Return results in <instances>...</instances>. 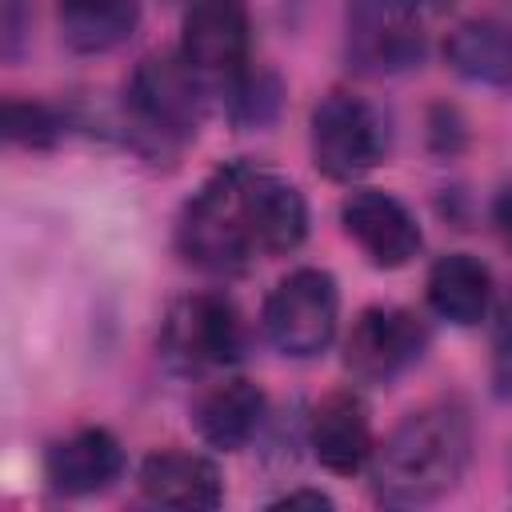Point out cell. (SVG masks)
Instances as JSON below:
<instances>
[{
	"mask_svg": "<svg viewBox=\"0 0 512 512\" xmlns=\"http://www.w3.org/2000/svg\"><path fill=\"white\" fill-rule=\"evenodd\" d=\"M492 220H496V232L504 240V248L512 252V188L496 196V208H492Z\"/></svg>",
	"mask_w": 512,
	"mask_h": 512,
	"instance_id": "obj_23",
	"label": "cell"
},
{
	"mask_svg": "<svg viewBox=\"0 0 512 512\" xmlns=\"http://www.w3.org/2000/svg\"><path fill=\"white\" fill-rule=\"evenodd\" d=\"M308 448L320 460V468H328L336 476H352V472L368 468V460L376 452V436H372V416H368V404L360 400V392L336 388L312 408Z\"/></svg>",
	"mask_w": 512,
	"mask_h": 512,
	"instance_id": "obj_12",
	"label": "cell"
},
{
	"mask_svg": "<svg viewBox=\"0 0 512 512\" xmlns=\"http://www.w3.org/2000/svg\"><path fill=\"white\" fill-rule=\"evenodd\" d=\"M472 460V420L456 400L408 412L372 452V496L392 508H420L448 496Z\"/></svg>",
	"mask_w": 512,
	"mask_h": 512,
	"instance_id": "obj_1",
	"label": "cell"
},
{
	"mask_svg": "<svg viewBox=\"0 0 512 512\" xmlns=\"http://www.w3.org/2000/svg\"><path fill=\"white\" fill-rule=\"evenodd\" d=\"M124 448L108 428H80L44 452V476L60 496H92L120 480Z\"/></svg>",
	"mask_w": 512,
	"mask_h": 512,
	"instance_id": "obj_14",
	"label": "cell"
},
{
	"mask_svg": "<svg viewBox=\"0 0 512 512\" xmlns=\"http://www.w3.org/2000/svg\"><path fill=\"white\" fill-rule=\"evenodd\" d=\"M308 148L312 164L328 180H360L372 172L388 152V128L380 112L352 92H328L308 120Z\"/></svg>",
	"mask_w": 512,
	"mask_h": 512,
	"instance_id": "obj_5",
	"label": "cell"
},
{
	"mask_svg": "<svg viewBox=\"0 0 512 512\" xmlns=\"http://www.w3.org/2000/svg\"><path fill=\"white\" fill-rule=\"evenodd\" d=\"M424 296H428V308L456 324V328H472L488 316V304H492V276L488 268L468 256V252H448L440 256L432 268H428V280H424Z\"/></svg>",
	"mask_w": 512,
	"mask_h": 512,
	"instance_id": "obj_16",
	"label": "cell"
},
{
	"mask_svg": "<svg viewBox=\"0 0 512 512\" xmlns=\"http://www.w3.org/2000/svg\"><path fill=\"white\" fill-rule=\"evenodd\" d=\"M236 164H240V212H244V228L256 252H268V256L296 252L308 236L304 192L280 172H268L244 160Z\"/></svg>",
	"mask_w": 512,
	"mask_h": 512,
	"instance_id": "obj_9",
	"label": "cell"
},
{
	"mask_svg": "<svg viewBox=\"0 0 512 512\" xmlns=\"http://www.w3.org/2000/svg\"><path fill=\"white\" fill-rule=\"evenodd\" d=\"M176 252L184 264L208 276H240L256 256V244L240 212V164L216 168L176 220Z\"/></svg>",
	"mask_w": 512,
	"mask_h": 512,
	"instance_id": "obj_2",
	"label": "cell"
},
{
	"mask_svg": "<svg viewBox=\"0 0 512 512\" xmlns=\"http://www.w3.org/2000/svg\"><path fill=\"white\" fill-rule=\"evenodd\" d=\"M340 224H344L348 240H356V248L376 268H404L416 260V252L424 244L420 224L408 212V204L380 188H356L340 204Z\"/></svg>",
	"mask_w": 512,
	"mask_h": 512,
	"instance_id": "obj_10",
	"label": "cell"
},
{
	"mask_svg": "<svg viewBox=\"0 0 512 512\" xmlns=\"http://www.w3.org/2000/svg\"><path fill=\"white\" fill-rule=\"evenodd\" d=\"M264 336L280 356L312 360L320 356L340 324V288L328 268H292L276 280L264 300Z\"/></svg>",
	"mask_w": 512,
	"mask_h": 512,
	"instance_id": "obj_4",
	"label": "cell"
},
{
	"mask_svg": "<svg viewBox=\"0 0 512 512\" xmlns=\"http://www.w3.org/2000/svg\"><path fill=\"white\" fill-rule=\"evenodd\" d=\"M248 332L236 304L220 292H196L168 308L160 352L176 372H208L228 368L244 356Z\"/></svg>",
	"mask_w": 512,
	"mask_h": 512,
	"instance_id": "obj_7",
	"label": "cell"
},
{
	"mask_svg": "<svg viewBox=\"0 0 512 512\" xmlns=\"http://www.w3.org/2000/svg\"><path fill=\"white\" fill-rule=\"evenodd\" d=\"M60 40L72 52L100 56L120 48L140 24V0H56Z\"/></svg>",
	"mask_w": 512,
	"mask_h": 512,
	"instance_id": "obj_18",
	"label": "cell"
},
{
	"mask_svg": "<svg viewBox=\"0 0 512 512\" xmlns=\"http://www.w3.org/2000/svg\"><path fill=\"white\" fill-rule=\"evenodd\" d=\"M264 408H268V400H264L260 384H252L244 376H224V380L204 384L188 412H192L196 436L208 448L240 452L256 436V428L264 420Z\"/></svg>",
	"mask_w": 512,
	"mask_h": 512,
	"instance_id": "obj_13",
	"label": "cell"
},
{
	"mask_svg": "<svg viewBox=\"0 0 512 512\" xmlns=\"http://www.w3.org/2000/svg\"><path fill=\"white\" fill-rule=\"evenodd\" d=\"M280 108V80L272 72H252L248 64L228 76V116L236 128H264Z\"/></svg>",
	"mask_w": 512,
	"mask_h": 512,
	"instance_id": "obj_19",
	"label": "cell"
},
{
	"mask_svg": "<svg viewBox=\"0 0 512 512\" xmlns=\"http://www.w3.org/2000/svg\"><path fill=\"white\" fill-rule=\"evenodd\" d=\"M248 4L244 0H192L180 20V56L200 76H236L248 64Z\"/></svg>",
	"mask_w": 512,
	"mask_h": 512,
	"instance_id": "obj_11",
	"label": "cell"
},
{
	"mask_svg": "<svg viewBox=\"0 0 512 512\" xmlns=\"http://www.w3.org/2000/svg\"><path fill=\"white\" fill-rule=\"evenodd\" d=\"M32 32V0H0V56L16 64L28 48Z\"/></svg>",
	"mask_w": 512,
	"mask_h": 512,
	"instance_id": "obj_21",
	"label": "cell"
},
{
	"mask_svg": "<svg viewBox=\"0 0 512 512\" xmlns=\"http://www.w3.org/2000/svg\"><path fill=\"white\" fill-rule=\"evenodd\" d=\"M444 60L452 72L476 84L512 92V28L496 20H464L444 40Z\"/></svg>",
	"mask_w": 512,
	"mask_h": 512,
	"instance_id": "obj_17",
	"label": "cell"
},
{
	"mask_svg": "<svg viewBox=\"0 0 512 512\" xmlns=\"http://www.w3.org/2000/svg\"><path fill=\"white\" fill-rule=\"evenodd\" d=\"M268 508H332V496H324L320 488H292V492H284V496H276Z\"/></svg>",
	"mask_w": 512,
	"mask_h": 512,
	"instance_id": "obj_22",
	"label": "cell"
},
{
	"mask_svg": "<svg viewBox=\"0 0 512 512\" xmlns=\"http://www.w3.org/2000/svg\"><path fill=\"white\" fill-rule=\"evenodd\" d=\"M124 108L132 124L156 144H188L204 120L200 72L180 52H152L132 68L124 84Z\"/></svg>",
	"mask_w": 512,
	"mask_h": 512,
	"instance_id": "obj_3",
	"label": "cell"
},
{
	"mask_svg": "<svg viewBox=\"0 0 512 512\" xmlns=\"http://www.w3.org/2000/svg\"><path fill=\"white\" fill-rule=\"evenodd\" d=\"M420 0H348L344 56L360 76H400L424 60Z\"/></svg>",
	"mask_w": 512,
	"mask_h": 512,
	"instance_id": "obj_6",
	"label": "cell"
},
{
	"mask_svg": "<svg viewBox=\"0 0 512 512\" xmlns=\"http://www.w3.org/2000/svg\"><path fill=\"white\" fill-rule=\"evenodd\" d=\"M136 484L152 504L184 508V512H208L224 500L220 468L208 456L180 452V448L148 452L136 472Z\"/></svg>",
	"mask_w": 512,
	"mask_h": 512,
	"instance_id": "obj_15",
	"label": "cell"
},
{
	"mask_svg": "<svg viewBox=\"0 0 512 512\" xmlns=\"http://www.w3.org/2000/svg\"><path fill=\"white\" fill-rule=\"evenodd\" d=\"M428 348V328L396 304H368L344 336V368L360 384H392Z\"/></svg>",
	"mask_w": 512,
	"mask_h": 512,
	"instance_id": "obj_8",
	"label": "cell"
},
{
	"mask_svg": "<svg viewBox=\"0 0 512 512\" xmlns=\"http://www.w3.org/2000/svg\"><path fill=\"white\" fill-rule=\"evenodd\" d=\"M64 132V120L52 104H40V100H16L8 96L4 100V136L8 144H20V148H52Z\"/></svg>",
	"mask_w": 512,
	"mask_h": 512,
	"instance_id": "obj_20",
	"label": "cell"
},
{
	"mask_svg": "<svg viewBox=\"0 0 512 512\" xmlns=\"http://www.w3.org/2000/svg\"><path fill=\"white\" fill-rule=\"evenodd\" d=\"M496 392L512 396V352H496Z\"/></svg>",
	"mask_w": 512,
	"mask_h": 512,
	"instance_id": "obj_24",
	"label": "cell"
}]
</instances>
